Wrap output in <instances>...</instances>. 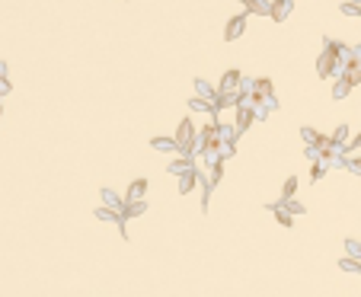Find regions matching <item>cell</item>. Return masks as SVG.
<instances>
[{
  "label": "cell",
  "mask_w": 361,
  "mask_h": 297,
  "mask_svg": "<svg viewBox=\"0 0 361 297\" xmlns=\"http://www.w3.org/2000/svg\"><path fill=\"white\" fill-rule=\"evenodd\" d=\"M144 188H147V182L141 179V182H134V186H131V192H128V195H131V198H141V195H144Z\"/></svg>",
  "instance_id": "6da1fadb"
},
{
  "label": "cell",
  "mask_w": 361,
  "mask_h": 297,
  "mask_svg": "<svg viewBox=\"0 0 361 297\" xmlns=\"http://www.w3.org/2000/svg\"><path fill=\"white\" fill-rule=\"evenodd\" d=\"M294 188H297V179H288V186H284V195H294Z\"/></svg>",
  "instance_id": "7a4b0ae2"
}]
</instances>
